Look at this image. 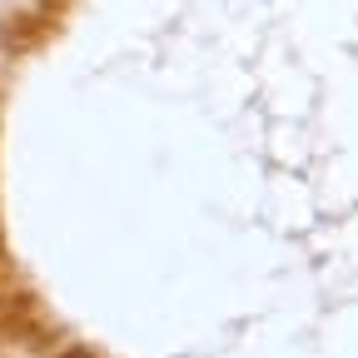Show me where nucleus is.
Returning <instances> with one entry per match:
<instances>
[{
	"instance_id": "obj_1",
	"label": "nucleus",
	"mask_w": 358,
	"mask_h": 358,
	"mask_svg": "<svg viewBox=\"0 0 358 358\" xmlns=\"http://www.w3.org/2000/svg\"><path fill=\"white\" fill-rule=\"evenodd\" d=\"M65 358H90V353H85V348H70V353H65Z\"/></svg>"
}]
</instances>
